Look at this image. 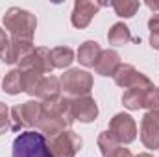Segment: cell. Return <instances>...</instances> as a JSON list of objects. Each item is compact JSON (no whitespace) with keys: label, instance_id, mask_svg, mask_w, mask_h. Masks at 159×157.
I'll list each match as a JSON object with an SVG mask.
<instances>
[{"label":"cell","instance_id":"obj_1","mask_svg":"<svg viewBox=\"0 0 159 157\" xmlns=\"http://www.w3.org/2000/svg\"><path fill=\"white\" fill-rule=\"evenodd\" d=\"M74 124V111H72V98L57 96L54 100L43 102V118L39 122L41 133L48 139L57 137L59 133L67 131Z\"/></svg>","mask_w":159,"mask_h":157},{"label":"cell","instance_id":"obj_2","mask_svg":"<svg viewBox=\"0 0 159 157\" xmlns=\"http://www.w3.org/2000/svg\"><path fill=\"white\" fill-rule=\"evenodd\" d=\"M4 28L9 32L11 39L32 41L35 28H37V19L34 13L26 11V9L9 7L4 15Z\"/></svg>","mask_w":159,"mask_h":157},{"label":"cell","instance_id":"obj_3","mask_svg":"<svg viewBox=\"0 0 159 157\" xmlns=\"http://www.w3.org/2000/svg\"><path fill=\"white\" fill-rule=\"evenodd\" d=\"M13 157H52L46 137L39 131H22L13 142Z\"/></svg>","mask_w":159,"mask_h":157},{"label":"cell","instance_id":"obj_4","mask_svg":"<svg viewBox=\"0 0 159 157\" xmlns=\"http://www.w3.org/2000/svg\"><path fill=\"white\" fill-rule=\"evenodd\" d=\"M41 118H43V102L28 100L11 109V129L20 131L22 128L39 126Z\"/></svg>","mask_w":159,"mask_h":157},{"label":"cell","instance_id":"obj_5","mask_svg":"<svg viewBox=\"0 0 159 157\" xmlns=\"http://www.w3.org/2000/svg\"><path fill=\"white\" fill-rule=\"evenodd\" d=\"M61 91L65 92V96L69 98H80V96H89L91 89H93V76L87 70H80V69H70L67 70L61 78Z\"/></svg>","mask_w":159,"mask_h":157},{"label":"cell","instance_id":"obj_6","mask_svg":"<svg viewBox=\"0 0 159 157\" xmlns=\"http://www.w3.org/2000/svg\"><path fill=\"white\" fill-rule=\"evenodd\" d=\"M48 148L52 152V157H76L81 148V139L74 131L67 129L57 137H52L48 141Z\"/></svg>","mask_w":159,"mask_h":157},{"label":"cell","instance_id":"obj_7","mask_svg":"<svg viewBox=\"0 0 159 157\" xmlns=\"http://www.w3.org/2000/svg\"><path fill=\"white\" fill-rule=\"evenodd\" d=\"M115 83L122 89H152L154 83L146 78L143 72H139L133 65H120L115 72Z\"/></svg>","mask_w":159,"mask_h":157},{"label":"cell","instance_id":"obj_8","mask_svg":"<svg viewBox=\"0 0 159 157\" xmlns=\"http://www.w3.org/2000/svg\"><path fill=\"white\" fill-rule=\"evenodd\" d=\"M119 144H129L137 137V124L128 113H119L111 118L109 129H107Z\"/></svg>","mask_w":159,"mask_h":157},{"label":"cell","instance_id":"obj_9","mask_svg":"<svg viewBox=\"0 0 159 157\" xmlns=\"http://www.w3.org/2000/svg\"><path fill=\"white\" fill-rule=\"evenodd\" d=\"M141 141L146 148L159 150V111H146L141 120Z\"/></svg>","mask_w":159,"mask_h":157},{"label":"cell","instance_id":"obj_10","mask_svg":"<svg viewBox=\"0 0 159 157\" xmlns=\"http://www.w3.org/2000/svg\"><path fill=\"white\" fill-rule=\"evenodd\" d=\"M19 69H32V70L41 72V74H50V72L54 70L50 50L44 48V46L35 48L28 57H24V59L19 63Z\"/></svg>","mask_w":159,"mask_h":157},{"label":"cell","instance_id":"obj_11","mask_svg":"<svg viewBox=\"0 0 159 157\" xmlns=\"http://www.w3.org/2000/svg\"><path fill=\"white\" fill-rule=\"evenodd\" d=\"M106 6L102 2H89V0H78L74 4V9H72V15H70V20H72V26L74 28H87L93 20V17L100 11V7Z\"/></svg>","mask_w":159,"mask_h":157},{"label":"cell","instance_id":"obj_12","mask_svg":"<svg viewBox=\"0 0 159 157\" xmlns=\"http://www.w3.org/2000/svg\"><path fill=\"white\" fill-rule=\"evenodd\" d=\"M34 43L32 41H22V39H9V44L6 46V50L0 54V59L7 65L13 63H20L24 57H28L34 52Z\"/></svg>","mask_w":159,"mask_h":157},{"label":"cell","instance_id":"obj_13","mask_svg":"<svg viewBox=\"0 0 159 157\" xmlns=\"http://www.w3.org/2000/svg\"><path fill=\"white\" fill-rule=\"evenodd\" d=\"M72 111H74V120L80 122H93L98 117V105L94 102V98L91 96H80V98H72Z\"/></svg>","mask_w":159,"mask_h":157},{"label":"cell","instance_id":"obj_14","mask_svg":"<svg viewBox=\"0 0 159 157\" xmlns=\"http://www.w3.org/2000/svg\"><path fill=\"white\" fill-rule=\"evenodd\" d=\"M120 65L122 63H120L119 52H115V50H102V54H100V57H98V61L94 65V70L100 76H115V72H117V69Z\"/></svg>","mask_w":159,"mask_h":157},{"label":"cell","instance_id":"obj_15","mask_svg":"<svg viewBox=\"0 0 159 157\" xmlns=\"http://www.w3.org/2000/svg\"><path fill=\"white\" fill-rule=\"evenodd\" d=\"M100 54H102V48L96 41H85L78 48V61L83 67H94Z\"/></svg>","mask_w":159,"mask_h":157},{"label":"cell","instance_id":"obj_16","mask_svg":"<svg viewBox=\"0 0 159 157\" xmlns=\"http://www.w3.org/2000/svg\"><path fill=\"white\" fill-rule=\"evenodd\" d=\"M44 79V74L32 69H20V81H22V92H28L30 96H37L41 83Z\"/></svg>","mask_w":159,"mask_h":157},{"label":"cell","instance_id":"obj_17","mask_svg":"<svg viewBox=\"0 0 159 157\" xmlns=\"http://www.w3.org/2000/svg\"><path fill=\"white\" fill-rule=\"evenodd\" d=\"M61 96V83L56 76H44L43 83H41L39 91H37V98L43 102H48V100H54Z\"/></svg>","mask_w":159,"mask_h":157},{"label":"cell","instance_id":"obj_18","mask_svg":"<svg viewBox=\"0 0 159 157\" xmlns=\"http://www.w3.org/2000/svg\"><path fill=\"white\" fill-rule=\"evenodd\" d=\"M150 89H126L122 94V104L124 107L131 109V111H139L144 105V96Z\"/></svg>","mask_w":159,"mask_h":157},{"label":"cell","instance_id":"obj_19","mask_svg":"<svg viewBox=\"0 0 159 157\" xmlns=\"http://www.w3.org/2000/svg\"><path fill=\"white\" fill-rule=\"evenodd\" d=\"M50 56L54 69H67L74 61V52L69 46H56L54 50H50Z\"/></svg>","mask_w":159,"mask_h":157},{"label":"cell","instance_id":"obj_20","mask_svg":"<svg viewBox=\"0 0 159 157\" xmlns=\"http://www.w3.org/2000/svg\"><path fill=\"white\" fill-rule=\"evenodd\" d=\"M107 41L113 46H124L126 43L131 41V32L124 22H117V24L111 26V30L107 34Z\"/></svg>","mask_w":159,"mask_h":157},{"label":"cell","instance_id":"obj_21","mask_svg":"<svg viewBox=\"0 0 159 157\" xmlns=\"http://www.w3.org/2000/svg\"><path fill=\"white\" fill-rule=\"evenodd\" d=\"M98 148H100V154L104 157H113V154L120 148V144L109 131H102L98 135Z\"/></svg>","mask_w":159,"mask_h":157},{"label":"cell","instance_id":"obj_22","mask_svg":"<svg viewBox=\"0 0 159 157\" xmlns=\"http://www.w3.org/2000/svg\"><path fill=\"white\" fill-rule=\"evenodd\" d=\"M2 89L7 94H19L22 92V81H20V69H15L11 72L6 74V78L2 81Z\"/></svg>","mask_w":159,"mask_h":157},{"label":"cell","instance_id":"obj_23","mask_svg":"<svg viewBox=\"0 0 159 157\" xmlns=\"http://www.w3.org/2000/svg\"><path fill=\"white\" fill-rule=\"evenodd\" d=\"M111 6H113L115 13L119 17H124V19L133 17L137 13V9L141 7V4L135 2V0H115V2H111Z\"/></svg>","mask_w":159,"mask_h":157},{"label":"cell","instance_id":"obj_24","mask_svg":"<svg viewBox=\"0 0 159 157\" xmlns=\"http://www.w3.org/2000/svg\"><path fill=\"white\" fill-rule=\"evenodd\" d=\"M148 28H150V44H152V48L159 50V13H154L150 17Z\"/></svg>","mask_w":159,"mask_h":157},{"label":"cell","instance_id":"obj_25","mask_svg":"<svg viewBox=\"0 0 159 157\" xmlns=\"http://www.w3.org/2000/svg\"><path fill=\"white\" fill-rule=\"evenodd\" d=\"M143 107L148 109V111H159V89L156 85L146 92V96H144V105H143Z\"/></svg>","mask_w":159,"mask_h":157},{"label":"cell","instance_id":"obj_26","mask_svg":"<svg viewBox=\"0 0 159 157\" xmlns=\"http://www.w3.org/2000/svg\"><path fill=\"white\" fill-rule=\"evenodd\" d=\"M11 129V111L6 104L0 102V135Z\"/></svg>","mask_w":159,"mask_h":157},{"label":"cell","instance_id":"obj_27","mask_svg":"<svg viewBox=\"0 0 159 157\" xmlns=\"http://www.w3.org/2000/svg\"><path fill=\"white\" fill-rule=\"evenodd\" d=\"M9 44V37H7V34H6V30H2L0 28V54L6 50V46Z\"/></svg>","mask_w":159,"mask_h":157},{"label":"cell","instance_id":"obj_28","mask_svg":"<svg viewBox=\"0 0 159 157\" xmlns=\"http://www.w3.org/2000/svg\"><path fill=\"white\" fill-rule=\"evenodd\" d=\"M113 157H133V155H131V152H129L128 148H119V150L113 154Z\"/></svg>","mask_w":159,"mask_h":157},{"label":"cell","instance_id":"obj_29","mask_svg":"<svg viewBox=\"0 0 159 157\" xmlns=\"http://www.w3.org/2000/svg\"><path fill=\"white\" fill-rule=\"evenodd\" d=\"M146 6H148L150 9H154L156 13H159V2H150V0H148V2H146Z\"/></svg>","mask_w":159,"mask_h":157},{"label":"cell","instance_id":"obj_30","mask_svg":"<svg viewBox=\"0 0 159 157\" xmlns=\"http://www.w3.org/2000/svg\"><path fill=\"white\" fill-rule=\"evenodd\" d=\"M137 157H154V155H150V154H141V155H137Z\"/></svg>","mask_w":159,"mask_h":157}]
</instances>
